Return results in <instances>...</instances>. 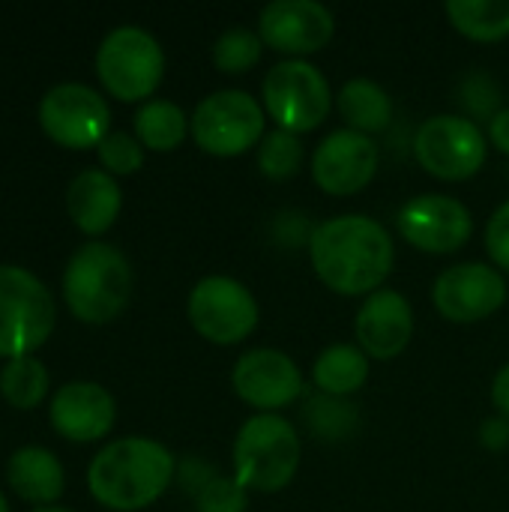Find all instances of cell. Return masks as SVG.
Returning a JSON list of instances; mask_svg holds the SVG:
<instances>
[{
    "label": "cell",
    "mask_w": 509,
    "mask_h": 512,
    "mask_svg": "<svg viewBox=\"0 0 509 512\" xmlns=\"http://www.w3.org/2000/svg\"><path fill=\"white\" fill-rule=\"evenodd\" d=\"M309 261L333 294L369 297L390 279L396 246L378 219L345 213L312 228Z\"/></svg>",
    "instance_id": "cell-1"
},
{
    "label": "cell",
    "mask_w": 509,
    "mask_h": 512,
    "mask_svg": "<svg viewBox=\"0 0 509 512\" xmlns=\"http://www.w3.org/2000/svg\"><path fill=\"white\" fill-rule=\"evenodd\" d=\"M174 456L150 438H120L102 447L87 471L90 495L117 512H135L156 504L174 480Z\"/></svg>",
    "instance_id": "cell-2"
},
{
    "label": "cell",
    "mask_w": 509,
    "mask_h": 512,
    "mask_svg": "<svg viewBox=\"0 0 509 512\" xmlns=\"http://www.w3.org/2000/svg\"><path fill=\"white\" fill-rule=\"evenodd\" d=\"M132 297V267L126 255L90 240L78 246L63 270V300L69 312L87 324L114 321Z\"/></svg>",
    "instance_id": "cell-3"
},
{
    "label": "cell",
    "mask_w": 509,
    "mask_h": 512,
    "mask_svg": "<svg viewBox=\"0 0 509 512\" xmlns=\"http://www.w3.org/2000/svg\"><path fill=\"white\" fill-rule=\"evenodd\" d=\"M300 435L279 414L249 417L234 438V480L246 492L273 495L291 486L300 468Z\"/></svg>",
    "instance_id": "cell-4"
},
{
    "label": "cell",
    "mask_w": 509,
    "mask_h": 512,
    "mask_svg": "<svg viewBox=\"0 0 509 512\" xmlns=\"http://www.w3.org/2000/svg\"><path fill=\"white\" fill-rule=\"evenodd\" d=\"M261 105L291 135L315 132L333 111V90L309 60H282L261 81Z\"/></svg>",
    "instance_id": "cell-5"
},
{
    "label": "cell",
    "mask_w": 509,
    "mask_h": 512,
    "mask_svg": "<svg viewBox=\"0 0 509 512\" xmlns=\"http://www.w3.org/2000/svg\"><path fill=\"white\" fill-rule=\"evenodd\" d=\"M267 135V111L246 90H216L192 114L195 144L219 159H234L258 147Z\"/></svg>",
    "instance_id": "cell-6"
},
{
    "label": "cell",
    "mask_w": 509,
    "mask_h": 512,
    "mask_svg": "<svg viewBox=\"0 0 509 512\" xmlns=\"http://www.w3.org/2000/svg\"><path fill=\"white\" fill-rule=\"evenodd\" d=\"M54 297L24 267L0 264V354L24 357L54 330Z\"/></svg>",
    "instance_id": "cell-7"
},
{
    "label": "cell",
    "mask_w": 509,
    "mask_h": 512,
    "mask_svg": "<svg viewBox=\"0 0 509 512\" xmlns=\"http://www.w3.org/2000/svg\"><path fill=\"white\" fill-rule=\"evenodd\" d=\"M96 72L111 96L120 102H138L159 87L165 75V54L153 33L138 24H120L102 39L96 51Z\"/></svg>",
    "instance_id": "cell-8"
},
{
    "label": "cell",
    "mask_w": 509,
    "mask_h": 512,
    "mask_svg": "<svg viewBox=\"0 0 509 512\" xmlns=\"http://www.w3.org/2000/svg\"><path fill=\"white\" fill-rule=\"evenodd\" d=\"M414 156L426 174L444 183L471 180L489 156V138L471 117L435 114L414 135Z\"/></svg>",
    "instance_id": "cell-9"
},
{
    "label": "cell",
    "mask_w": 509,
    "mask_h": 512,
    "mask_svg": "<svg viewBox=\"0 0 509 512\" xmlns=\"http://www.w3.org/2000/svg\"><path fill=\"white\" fill-rule=\"evenodd\" d=\"M186 315L201 339L222 348L246 342L261 318L252 291L231 276H204L195 282L189 291Z\"/></svg>",
    "instance_id": "cell-10"
},
{
    "label": "cell",
    "mask_w": 509,
    "mask_h": 512,
    "mask_svg": "<svg viewBox=\"0 0 509 512\" xmlns=\"http://www.w3.org/2000/svg\"><path fill=\"white\" fill-rule=\"evenodd\" d=\"M39 123L42 129L63 147L84 150L99 147V141L111 132V108L105 96L93 87L66 81L51 87L39 102Z\"/></svg>",
    "instance_id": "cell-11"
},
{
    "label": "cell",
    "mask_w": 509,
    "mask_h": 512,
    "mask_svg": "<svg viewBox=\"0 0 509 512\" xmlns=\"http://www.w3.org/2000/svg\"><path fill=\"white\" fill-rule=\"evenodd\" d=\"M258 36L267 48L303 60L336 36V15L318 0H273L258 12Z\"/></svg>",
    "instance_id": "cell-12"
},
{
    "label": "cell",
    "mask_w": 509,
    "mask_h": 512,
    "mask_svg": "<svg viewBox=\"0 0 509 512\" xmlns=\"http://www.w3.org/2000/svg\"><path fill=\"white\" fill-rule=\"evenodd\" d=\"M396 228L420 252L453 255L474 237V216L459 198L417 195L396 213Z\"/></svg>",
    "instance_id": "cell-13"
},
{
    "label": "cell",
    "mask_w": 509,
    "mask_h": 512,
    "mask_svg": "<svg viewBox=\"0 0 509 512\" xmlns=\"http://www.w3.org/2000/svg\"><path fill=\"white\" fill-rule=\"evenodd\" d=\"M381 165V147L372 135L354 129L330 132L312 153V180L333 198L363 192Z\"/></svg>",
    "instance_id": "cell-14"
},
{
    "label": "cell",
    "mask_w": 509,
    "mask_h": 512,
    "mask_svg": "<svg viewBox=\"0 0 509 512\" xmlns=\"http://www.w3.org/2000/svg\"><path fill=\"white\" fill-rule=\"evenodd\" d=\"M432 303L453 324H477L507 303V282L498 267L465 261L435 279Z\"/></svg>",
    "instance_id": "cell-15"
},
{
    "label": "cell",
    "mask_w": 509,
    "mask_h": 512,
    "mask_svg": "<svg viewBox=\"0 0 509 512\" xmlns=\"http://www.w3.org/2000/svg\"><path fill=\"white\" fill-rule=\"evenodd\" d=\"M231 387L258 414H276L300 399L303 372L279 348H252L234 363Z\"/></svg>",
    "instance_id": "cell-16"
},
{
    "label": "cell",
    "mask_w": 509,
    "mask_h": 512,
    "mask_svg": "<svg viewBox=\"0 0 509 512\" xmlns=\"http://www.w3.org/2000/svg\"><path fill=\"white\" fill-rule=\"evenodd\" d=\"M357 345L369 360H396L414 339V309L405 294L381 288L369 294L354 318Z\"/></svg>",
    "instance_id": "cell-17"
},
{
    "label": "cell",
    "mask_w": 509,
    "mask_h": 512,
    "mask_svg": "<svg viewBox=\"0 0 509 512\" xmlns=\"http://www.w3.org/2000/svg\"><path fill=\"white\" fill-rule=\"evenodd\" d=\"M117 417L114 399L102 384L69 381L51 399V426L69 441H99Z\"/></svg>",
    "instance_id": "cell-18"
},
{
    "label": "cell",
    "mask_w": 509,
    "mask_h": 512,
    "mask_svg": "<svg viewBox=\"0 0 509 512\" xmlns=\"http://www.w3.org/2000/svg\"><path fill=\"white\" fill-rule=\"evenodd\" d=\"M123 207L117 180L102 168H84L66 189V210L84 234H102L114 225Z\"/></svg>",
    "instance_id": "cell-19"
},
{
    "label": "cell",
    "mask_w": 509,
    "mask_h": 512,
    "mask_svg": "<svg viewBox=\"0 0 509 512\" xmlns=\"http://www.w3.org/2000/svg\"><path fill=\"white\" fill-rule=\"evenodd\" d=\"M9 486L15 495L33 504H54L63 495V465L45 447H21L12 453L9 465Z\"/></svg>",
    "instance_id": "cell-20"
},
{
    "label": "cell",
    "mask_w": 509,
    "mask_h": 512,
    "mask_svg": "<svg viewBox=\"0 0 509 512\" xmlns=\"http://www.w3.org/2000/svg\"><path fill=\"white\" fill-rule=\"evenodd\" d=\"M339 114L348 129L363 135H378L393 123V99L390 93L372 78H351L342 84L336 96Z\"/></svg>",
    "instance_id": "cell-21"
},
{
    "label": "cell",
    "mask_w": 509,
    "mask_h": 512,
    "mask_svg": "<svg viewBox=\"0 0 509 512\" xmlns=\"http://www.w3.org/2000/svg\"><path fill=\"white\" fill-rule=\"evenodd\" d=\"M369 381V357L360 345H330L312 363V384L324 396L348 399Z\"/></svg>",
    "instance_id": "cell-22"
},
{
    "label": "cell",
    "mask_w": 509,
    "mask_h": 512,
    "mask_svg": "<svg viewBox=\"0 0 509 512\" xmlns=\"http://www.w3.org/2000/svg\"><path fill=\"white\" fill-rule=\"evenodd\" d=\"M192 132V117L183 114V108L171 99H147L135 111V138L147 150H177L186 135Z\"/></svg>",
    "instance_id": "cell-23"
},
{
    "label": "cell",
    "mask_w": 509,
    "mask_h": 512,
    "mask_svg": "<svg viewBox=\"0 0 509 512\" xmlns=\"http://www.w3.org/2000/svg\"><path fill=\"white\" fill-rule=\"evenodd\" d=\"M450 24L474 42H501L509 36V0H450Z\"/></svg>",
    "instance_id": "cell-24"
},
{
    "label": "cell",
    "mask_w": 509,
    "mask_h": 512,
    "mask_svg": "<svg viewBox=\"0 0 509 512\" xmlns=\"http://www.w3.org/2000/svg\"><path fill=\"white\" fill-rule=\"evenodd\" d=\"M0 393L12 408H36L48 393V369L30 354L12 357L0 369Z\"/></svg>",
    "instance_id": "cell-25"
},
{
    "label": "cell",
    "mask_w": 509,
    "mask_h": 512,
    "mask_svg": "<svg viewBox=\"0 0 509 512\" xmlns=\"http://www.w3.org/2000/svg\"><path fill=\"white\" fill-rule=\"evenodd\" d=\"M306 159V147L300 141V135H291L285 129H273L264 135V141L258 144V171L267 180H291L300 174Z\"/></svg>",
    "instance_id": "cell-26"
},
{
    "label": "cell",
    "mask_w": 509,
    "mask_h": 512,
    "mask_svg": "<svg viewBox=\"0 0 509 512\" xmlns=\"http://www.w3.org/2000/svg\"><path fill=\"white\" fill-rule=\"evenodd\" d=\"M264 42L258 30L249 27H231L213 42V66L225 75H243L261 63Z\"/></svg>",
    "instance_id": "cell-27"
},
{
    "label": "cell",
    "mask_w": 509,
    "mask_h": 512,
    "mask_svg": "<svg viewBox=\"0 0 509 512\" xmlns=\"http://www.w3.org/2000/svg\"><path fill=\"white\" fill-rule=\"evenodd\" d=\"M303 420L312 429V435L324 438V441H339L348 438L357 426V405H351L348 399H336V396H315L306 402L303 408Z\"/></svg>",
    "instance_id": "cell-28"
},
{
    "label": "cell",
    "mask_w": 509,
    "mask_h": 512,
    "mask_svg": "<svg viewBox=\"0 0 509 512\" xmlns=\"http://www.w3.org/2000/svg\"><path fill=\"white\" fill-rule=\"evenodd\" d=\"M99 162L105 165V171L114 174H135L144 165V144L129 135V132H108L99 141Z\"/></svg>",
    "instance_id": "cell-29"
},
{
    "label": "cell",
    "mask_w": 509,
    "mask_h": 512,
    "mask_svg": "<svg viewBox=\"0 0 509 512\" xmlns=\"http://www.w3.org/2000/svg\"><path fill=\"white\" fill-rule=\"evenodd\" d=\"M459 99L471 117L486 123L501 111V87L489 72H471L459 87Z\"/></svg>",
    "instance_id": "cell-30"
},
{
    "label": "cell",
    "mask_w": 509,
    "mask_h": 512,
    "mask_svg": "<svg viewBox=\"0 0 509 512\" xmlns=\"http://www.w3.org/2000/svg\"><path fill=\"white\" fill-rule=\"evenodd\" d=\"M249 510V492L234 477H213L198 495L195 512H246Z\"/></svg>",
    "instance_id": "cell-31"
},
{
    "label": "cell",
    "mask_w": 509,
    "mask_h": 512,
    "mask_svg": "<svg viewBox=\"0 0 509 512\" xmlns=\"http://www.w3.org/2000/svg\"><path fill=\"white\" fill-rule=\"evenodd\" d=\"M486 249L498 270L509 273V201H504L486 225Z\"/></svg>",
    "instance_id": "cell-32"
},
{
    "label": "cell",
    "mask_w": 509,
    "mask_h": 512,
    "mask_svg": "<svg viewBox=\"0 0 509 512\" xmlns=\"http://www.w3.org/2000/svg\"><path fill=\"white\" fill-rule=\"evenodd\" d=\"M480 444L492 453H501L509 447V420L507 417H489L480 426Z\"/></svg>",
    "instance_id": "cell-33"
},
{
    "label": "cell",
    "mask_w": 509,
    "mask_h": 512,
    "mask_svg": "<svg viewBox=\"0 0 509 512\" xmlns=\"http://www.w3.org/2000/svg\"><path fill=\"white\" fill-rule=\"evenodd\" d=\"M489 144H495L498 153L509 156V108H501L489 120Z\"/></svg>",
    "instance_id": "cell-34"
},
{
    "label": "cell",
    "mask_w": 509,
    "mask_h": 512,
    "mask_svg": "<svg viewBox=\"0 0 509 512\" xmlns=\"http://www.w3.org/2000/svg\"><path fill=\"white\" fill-rule=\"evenodd\" d=\"M492 402H495V408L501 411V417H507L509 420V363L507 366H501V372H498L495 381H492Z\"/></svg>",
    "instance_id": "cell-35"
},
{
    "label": "cell",
    "mask_w": 509,
    "mask_h": 512,
    "mask_svg": "<svg viewBox=\"0 0 509 512\" xmlns=\"http://www.w3.org/2000/svg\"><path fill=\"white\" fill-rule=\"evenodd\" d=\"M36 512H72V510H63V507H39Z\"/></svg>",
    "instance_id": "cell-36"
},
{
    "label": "cell",
    "mask_w": 509,
    "mask_h": 512,
    "mask_svg": "<svg viewBox=\"0 0 509 512\" xmlns=\"http://www.w3.org/2000/svg\"><path fill=\"white\" fill-rule=\"evenodd\" d=\"M0 512H9V504H6V498L0 495Z\"/></svg>",
    "instance_id": "cell-37"
}]
</instances>
